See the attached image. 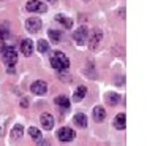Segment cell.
<instances>
[{"instance_id": "1", "label": "cell", "mask_w": 158, "mask_h": 146, "mask_svg": "<svg viewBox=\"0 0 158 146\" xmlns=\"http://www.w3.org/2000/svg\"><path fill=\"white\" fill-rule=\"evenodd\" d=\"M51 65L57 72H67L68 67H70V60L63 52H56V54L51 57Z\"/></svg>"}, {"instance_id": "2", "label": "cell", "mask_w": 158, "mask_h": 146, "mask_svg": "<svg viewBox=\"0 0 158 146\" xmlns=\"http://www.w3.org/2000/svg\"><path fill=\"white\" fill-rule=\"evenodd\" d=\"M0 56H2V59H3V62L6 64V65H10V67H13L16 62H18V54H16V49L15 48H5L2 52H0Z\"/></svg>"}, {"instance_id": "3", "label": "cell", "mask_w": 158, "mask_h": 146, "mask_svg": "<svg viewBox=\"0 0 158 146\" xmlns=\"http://www.w3.org/2000/svg\"><path fill=\"white\" fill-rule=\"evenodd\" d=\"M74 135H76V134L73 132V129H70V127H62V129L57 130V138H59L60 141H63V143L74 140Z\"/></svg>"}, {"instance_id": "4", "label": "cell", "mask_w": 158, "mask_h": 146, "mask_svg": "<svg viewBox=\"0 0 158 146\" xmlns=\"http://www.w3.org/2000/svg\"><path fill=\"white\" fill-rule=\"evenodd\" d=\"M73 38L76 40L77 45H84V43L87 42V38H89V30H87L85 27H79V29L74 30Z\"/></svg>"}, {"instance_id": "5", "label": "cell", "mask_w": 158, "mask_h": 146, "mask_svg": "<svg viewBox=\"0 0 158 146\" xmlns=\"http://www.w3.org/2000/svg\"><path fill=\"white\" fill-rule=\"evenodd\" d=\"M101 38H103V33H101V30H98V29H95L94 32H92V35H89V48L90 49H95L97 46H98V43H101Z\"/></svg>"}, {"instance_id": "6", "label": "cell", "mask_w": 158, "mask_h": 146, "mask_svg": "<svg viewBox=\"0 0 158 146\" xmlns=\"http://www.w3.org/2000/svg\"><path fill=\"white\" fill-rule=\"evenodd\" d=\"M30 91L33 92V94H36V95H44L46 91H48V84L44 81H41V79H38V81H35L30 86Z\"/></svg>"}, {"instance_id": "7", "label": "cell", "mask_w": 158, "mask_h": 146, "mask_svg": "<svg viewBox=\"0 0 158 146\" xmlns=\"http://www.w3.org/2000/svg\"><path fill=\"white\" fill-rule=\"evenodd\" d=\"M25 29H27L29 32L35 33L38 32L40 29H41V21H40V18H30L25 21Z\"/></svg>"}, {"instance_id": "8", "label": "cell", "mask_w": 158, "mask_h": 146, "mask_svg": "<svg viewBox=\"0 0 158 146\" xmlns=\"http://www.w3.org/2000/svg\"><path fill=\"white\" fill-rule=\"evenodd\" d=\"M27 10L32 11V13H44L46 11V5L43 2H40V0H30L27 3Z\"/></svg>"}, {"instance_id": "9", "label": "cell", "mask_w": 158, "mask_h": 146, "mask_svg": "<svg viewBox=\"0 0 158 146\" xmlns=\"http://www.w3.org/2000/svg\"><path fill=\"white\" fill-rule=\"evenodd\" d=\"M21 52L24 56H32V52H33V42L32 40H22L21 42Z\"/></svg>"}, {"instance_id": "10", "label": "cell", "mask_w": 158, "mask_h": 146, "mask_svg": "<svg viewBox=\"0 0 158 146\" xmlns=\"http://www.w3.org/2000/svg\"><path fill=\"white\" fill-rule=\"evenodd\" d=\"M41 126H43V129H46V130H51L52 127H54V117H52L49 113H43L41 114Z\"/></svg>"}, {"instance_id": "11", "label": "cell", "mask_w": 158, "mask_h": 146, "mask_svg": "<svg viewBox=\"0 0 158 146\" xmlns=\"http://www.w3.org/2000/svg\"><path fill=\"white\" fill-rule=\"evenodd\" d=\"M114 127H115L117 130H123V129L127 127V116H125L123 113H118V114L115 116V119H114Z\"/></svg>"}, {"instance_id": "12", "label": "cell", "mask_w": 158, "mask_h": 146, "mask_svg": "<svg viewBox=\"0 0 158 146\" xmlns=\"http://www.w3.org/2000/svg\"><path fill=\"white\" fill-rule=\"evenodd\" d=\"M56 105H57L62 111H68V110H70V100L65 97V95L56 97Z\"/></svg>"}, {"instance_id": "13", "label": "cell", "mask_w": 158, "mask_h": 146, "mask_svg": "<svg viewBox=\"0 0 158 146\" xmlns=\"http://www.w3.org/2000/svg\"><path fill=\"white\" fill-rule=\"evenodd\" d=\"M104 117H106V110H104L103 107H95L94 108V119H95V122L104 121Z\"/></svg>"}, {"instance_id": "14", "label": "cell", "mask_w": 158, "mask_h": 146, "mask_svg": "<svg viewBox=\"0 0 158 146\" xmlns=\"http://www.w3.org/2000/svg\"><path fill=\"white\" fill-rule=\"evenodd\" d=\"M87 94V87L85 86H79L76 91H74V94H73V100L74 102H81Z\"/></svg>"}, {"instance_id": "15", "label": "cell", "mask_w": 158, "mask_h": 146, "mask_svg": "<svg viewBox=\"0 0 158 146\" xmlns=\"http://www.w3.org/2000/svg\"><path fill=\"white\" fill-rule=\"evenodd\" d=\"M22 135H24V127L21 124H16L11 130V140H19Z\"/></svg>"}, {"instance_id": "16", "label": "cell", "mask_w": 158, "mask_h": 146, "mask_svg": "<svg viewBox=\"0 0 158 146\" xmlns=\"http://www.w3.org/2000/svg\"><path fill=\"white\" fill-rule=\"evenodd\" d=\"M74 124L76 126H79V127H87V116L84 114V113H77L76 116H74Z\"/></svg>"}, {"instance_id": "17", "label": "cell", "mask_w": 158, "mask_h": 146, "mask_svg": "<svg viewBox=\"0 0 158 146\" xmlns=\"http://www.w3.org/2000/svg\"><path fill=\"white\" fill-rule=\"evenodd\" d=\"M56 21L60 22V24H63L65 29H71V25H73V21H71L68 16H63V15H57V16H56Z\"/></svg>"}, {"instance_id": "18", "label": "cell", "mask_w": 158, "mask_h": 146, "mask_svg": "<svg viewBox=\"0 0 158 146\" xmlns=\"http://www.w3.org/2000/svg\"><path fill=\"white\" fill-rule=\"evenodd\" d=\"M106 102L109 105H114V107H115V105L120 102V95L115 94V92H108V94H106Z\"/></svg>"}, {"instance_id": "19", "label": "cell", "mask_w": 158, "mask_h": 146, "mask_svg": "<svg viewBox=\"0 0 158 146\" xmlns=\"http://www.w3.org/2000/svg\"><path fill=\"white\" fill-rule=\"evenodd\" d=\"M49 38H51V42H54V43H59L60 40H62V32L60 30H54V29H51L48 32Z\"/></svg>"}, {"instance_id": "20", "label": "cell", "mask_w": 158, "mask_h": 146, "mask_svg": "<svg viewBox=\"0 0 158 146\" xmlns=\"http://www.w3.org/2000/svg\"><path fill=\"white\" fill-rule=\"evenodd\" d=\"M29 135L35 140V141H41L43 140V135H41V132H40L36 127H30L29 129Z\"/></svg>"}, {"instance_id": "21", "label": "cell", "mask_w": 158, "mask_h": 146, "mask_svg": "<svg viewBox=\"0 0 158 146\" xmlns=\"http://www.w3.org/2000/svg\"><path fill=\"white\" fill-rule=\"evenodd\" d=\"M36 49H38V52H46L49 49V43L46 42V40H38Z\"/></svg>"}, {"instance_id": "22", "label": "cell", "mask_w": 158, "mask_h": 146, "mask_svg": "<svg viewBox=\"0 0 158 146\" xmlns=\"http://www.w3.org/2000/svg\"><path fill=\"white\" fill-rule=\"evenodd\" d=\"M21 105H22L24 108H27V105H29V100H27V99H22V100H21Z\"/></svg>"}, {"instance_id": "23", "label": "cell", "mask_w": 158, "mask_h": 146, "mask_svg": "<svg viewBox=\"0 0 158 146\" xmlns=\"http://www.w3.org/2000/svg\"><path fill=\"white\" fill-rule=\"evenodd\" d=\"M40 146H51V143L48 140H41V141H40Z\"/></svg>"}, {"instance_id": "24", "label": "cell", "mask_w": 158, "mask_h": 146, "mask_svg": "<svg viewBox=\"0 0 158 146\" xmlns=\"http://www.w3.org/2000/svg\"><path fill=\"white\" fill-rule=\"evenodd\" d=\"M48 2H54V0H48Z\"/></svg>"}]
</instances>
